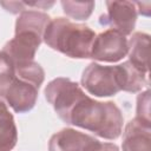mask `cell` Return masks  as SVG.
<instances>
[{
  "instance_id": "6da1fadb",
  "label": "cell",
  "mask_w": 151,
  "mask_h": 151,
  "mask_svg": "<svg viewBox=\"0 0 151 151\" xmlns=\"http://www.w3.org/2000/svg\"><path fill=\"white\" fill-rule=\"evenodd\" d=\"M60 119L107 140H114L120 136L124 123L123 113L113 101H98L84 91Z\"/></svg>"
},
{
  "instance_id": "7a4b0ae2",
  "label": "cell",
  "mask_w": 151,
  "mask_h": 151,
  "mask_svg": "<svg viewBox=\"0 0 151 151\" xmlns=\"http://www.w3.org/2000/svg\"><path fill=\"white\" fill-rule=\"evenodd\" d=\"M96 33L88 26L73 22L66 18H54L48 22L42 41L54 51L70 58L87 59Z\"/></svg>"
},
{
  "instance_id": "3957f363",
  "label": "cell",
  "mask_w": 151,
  "mask_h": 151,
  "mask_svg": "<svg viewBox=\"0 0 151 151\" xmlns=\"http://www.w3.org/2000/svg\"><path fill=\"white\" fill-rule=\"evenodd\" d=\"M83 88L94 97H111L123 91V73L119 65L106 66L91 63L81 74Z\"/></svg>"
},
{
  "instance_id": "277c9868",
  "label": "cell",
  "mask_w": 151,
  "mask_h": 151,
  "mask_svg": "<svg viewBox=\"0 0 151 151\" xmlns=\"http://www.w3.org/2000/svg\"><path fill=\"white\" fill-rule=\"evenodd\" d=\"M126 54L127 38L120 32L109 28L96 35L90 58L101 63H117Z\"/></svg>"
},
{
  "instance_id": "5b68a950",
  "label": "cell",
  "mask_w": 151,
  "mask_h": 151,
  "mask_svg": "<svg viewBox=\"0 0 151 151\" xmlns=\"http://www.w3.org/2000/svg\"><path fill=\"white\" fill-rule=\"evenodd\" d=\"M41 42L42 34L29 29H15L14 38L5 44L2 52L13 65H21L34 61L35 52Z\"/></svg>"
},
{
  "instance_id": "8992f818",
  "label": "cell",
  "mask_w": 151,
  "mask_h": 151,
  "mask_svg": "<svg viewBox=\"0 0 151 151\" xmlns=\"http://www.w3.org/2000/svg\"><path fill=\"white\" fill-rule=\"evenodd\" d=\"M107 13L100 15L99 24L130 35L134 29L138 12L132 1H106Z\"/></svg>"
},
{
  "instance_id": "52a82bcc",
  "label": "cell",
  "mask_w": 151,
  "mask_h": 151,
  "mask_svg": "<svg viewBox=\"0 0 151 151\" xmlns=\"http://www.w3.org/2000/svg\"><path fill=\"white\" fill-rule=\"evenodd\" d=\"M81 92V87L76 81L65 77H59L51 80L44 90L46 100L53 106L59 118L66 113Z\"/></svg>"
},
{
  "instance_id": "ba28073f",
  "label": "cell",
  "mask_w": 151,
  "mask_h": 151,
  "mask_svg": "<svg viewBox=\"0 0 151 151\" xmlns=\"http://www.w3.org/2000/svg\"><path fill=\"white\" fill-rule=\"evenodd\" d=\"M39 87L24 81L15 76L6 91L4 103L17 113H26L34 107Z\"/></svg>"
},
{
  "instance_id": "9c48e42d",
  "label": "cell",
  "mask_w": 151,
  "mask_h": 151,
  "mask_svg": "<svg viewBox=\"0 0 151 151\" xmlns=\"http://www.w3.org/2000/svg\"><path fill=\"white\" fill-rule=\"evenodd\" d=\"M97 139L74 129H63L50 138L48 151H86Z\"/></svg>"
},
{
  "instance_id": "30bf717a",
  "label": "cell",
  "mask_w": 151,
  "mask_h": 151,
  "mask_svg": "<svg viewBox=\"0 0 151 151\" xmlns=\"http://www.w3.org/2000/svg\"><path fill=\"white\" fill-rule=\"evenodd\" d=\"M123 151H151V124L131 119L123 132Z\"/></svg>"
},
{
  "instance_id": "8fae6325",
  "label": "cell",
  "mask_w": 151,
  "mask_h": 151,
  "mask_svg": "<svg viewBox=\"0 0 151 151\" xmlns=\"http://www.w3.org/2000/svg\"><path fill=\"white\" fill-rule=\"evenodd\" d=\"M149 47L150 35L142 32H136L127 40L129 61L140 72L147 74L149 71Z\"/></svg>"
},
{
  "instance_id": "7c38bea8",
  "label": "cell",
  "mask_w": 151,
  "mask_h": 151,
  "mask_svg": "<svg viewBox=\"0 0 151 151\" xmlns=\"http://www.w3.org/2000/svg\"><path fill=\"white\" fill-rule=\"evenodd\" d=\"M18 142V130L6 103L0 100V151H12Z\"/></svg>"
},
{
  "instance_id": "4fadbf2b",
  "label": "cell",
  "mask_w": 151,
  "mask_h": 151,
  "mask_svg": "<svg viewBox=\"0 0 151 151\" xmlns=\"http://www.w3.org/2000/svg\"><path fill=\"white\" fill-rule=\"evenodd\" d=\"M123 71V91L136 93L142 91L146 85V74L136 68L129 60L120 64Z\"/></svg>"
},
{
  "instance_id": "5bb4252c",
  "label": "cell",
  "mask_w": 151,
  "mask_h": 151,
  "mask_svg": "<svg viewBox=\"0 0 151 151\" xmlns=\"http://www.w3.org/2000/svg\"><path fill=\"white\" fill-rule=\"evenodd\" d=\"M61 7L64 13L74 20H86L93 12L94 2L93 1H70L63 0Z\"/></svg>"
},
{
  "instance_id": "9a60e30c",
  "label": "cell",
  "mask_w": 151,
  "mask_h": 151,
  "mask_svg": "<svg viewBox=\"0 0 151 151\" xmlns=\"http://www.w3.org/2000/svg\"><path fill=\"white\" fill-rule=\"evenodd\" d=\"M15 77L14 66L9 58L0 51V100L4 101L7 88Z\"/></svg>"
},
{
  "instance_id": "2e32d148",
  "label": "cell",
  "mask_w": 151,
  "mask_h": 151,
  "mask_svg": "<svg viewBox=\"0 0 151 151\" xmlns=\"http://www.w3.org/2000/svg\"><path fill=\"white\" fill-rule=\"evenodd\" d=\"M136 113H137L136 114L137 119H139L143 123L151 124V119H150V91H149V88L138 94Z\"/></svg>"
},
{
  "instance_id": "e0dca14e",
  "label": "cell",
  "mask_w": 151,
  "mask_h": 151,
  "mask_svg": "<svg viewBox=\"0 0 151 151\" xmlns=\"http://www.w3.org/2000/svg\"><path fill=\"white\" fill-rule=\"evenodd\" d=\"M0 6L12 14H18L26 9L25 1H0Z\"/></svg>"
},
{
  "instance_id": "ac0fdd59",
  "label": "cell",
  "mask_w": 151,
  "mask_h": 151,
  "mask_svg": "<svg viewBox=\"0 0 151 151\" xmlns=\"http://www.w3.org/2000/svg\"><path fill=\"white\" fill-rule=\"evenodd\" d=\"M86 151H119V147L112 143H100L97 140Z\"/></svg>"
},
{
  "instance_id": "d6986e66",
  "label": "cell",
  "mask_w": 151,
  "mask_h": 151,
  "mask_svg": "<svg viewBox=\"0 0 151 151\" xmlns=\"http://www.w3.org/2000/svg\"><path fill=\"white\" fill-rule=\"evenodd\" d=\"M138 14H142L144 17H149L150 15V8H151V4L150 2H134Z\"/></svg>"
}]
</instances>
